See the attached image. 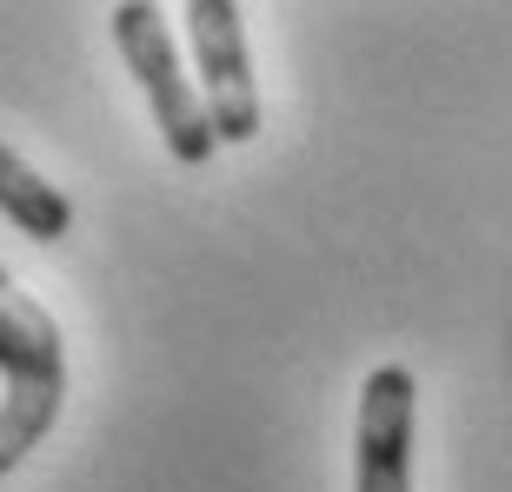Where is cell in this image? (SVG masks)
I'll return each instance as SVG.
<instances>
[{
    "instance_id": "2",
    "label": "cell",
    "mask_w": 512,
    "mask_h": 492,
    "mask_svg": "<svg viewBox=\"0 0 512 492\" xmlns=\"http://www.w3.org/2000/svg\"><path fill=\"white\" fill-rule=\"evenodd\" d=\"M114 47H120V60H127V74L140 80L167 153L180 167H200V160L220 147V133H213V120H207L200 87L180 74V47H173V34H167V14L147 7V0H120L114 7Z\"/></svg>"
},
{
    "instance_id": "1",
    "label": "cell",
    "mask_w": 512,
    "mask_h": 492,
    "mask_svg": "<svg viewBox=\"0 0 512 492\" xmlns=\"http://www.w3.org/2000/svg\"><path fill=\"white\" fill-rule=\"evenodd\" d=\"M67 406V340L60 320L0 266V479L54 433Z\"/></svg>"
},
{
    "instance_id": "3",
    "label": "cell",
    "mask_w": 512,
    "mask_h": 492,
    "mask_svg": "<svg viewBox=\"0 0 512 492\" xmlns=\"http://www.w3.org/2000/svg\"><path fill=\"white\" fill-rule=\"evenodd\" d=\"M187 40H193V74H200V100H207L213 133L227 147H247L260 133V87H253L240 7L233 0H187Z\"/></svg>"
},
{
    "instance_id": "4",
    "label": "cell",
    "mask_w": 512,
    "mask_h": 492,
    "mask_svg": "<svg viewBox=\"0 0 512 492\" xmlns=\"http://www.w3.org/2000/svg\"><path fill=\"white\" fill-rule=\"evenodd\" d=\"M413 373L373 366L360 386V433H353V492H413Z\"/></svg>"
},
{
    "instance_id": "5",
    "label": "cell",
    "mask_w": 512,
    "mask_h": 492,
    "mask_svg": "<svg viewBox=\"0 0 512 492\" xmlns=\"http://www.w3.org/2000/svg\"><path fill=\"white\" fill-rule=\"evenodd\" d=\"M0 213H7L27 240H67V227H74V200L60 187H47L7 140H0Z\"/></svg>"
}]
</instances>
